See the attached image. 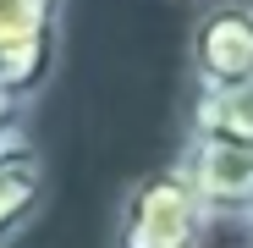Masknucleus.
<instances>
[{"label":"nucleus","instance_id":"nucleus-5","mask_svg":"<svg viewBox=\"0 0 253 248\" xmlns=\"http://www.w3.org/2000/svg\"><path fill=\"white\" fill-rule=\"evenodd\" d=\"M50 204V160L28 127L0 133V248H11Z\"/></svg>","mask_w":253,"mask_h":248},{"label":"nucleus","instance_id":"nucleus-9","mask_svg":"<svg viewBox=\"0 0 253 248\" xmlns=\"http://www.w3.org/2000/svg\"><path fill=\"white\" fill-rule=\"evenodd\" d=\"M182 6H204V0H182Z\"/></svg>","mask_w":253,"mask_h":248},{"label":"nucleus","instance_id":"nucleus-1","mask_svg":"<svg viewBox=\"0 0 253 248\" xmlns=\"http://www.w3.org/2000/svg\"><path fill=\"white\" fill-rule=\"evenodd\" d=\"M209 221L215 215L204 210V198L171 160L160 171H143L126 182V193L116 204L110 248H204Z\"/></svg>","mask_w":253,"mask_h":248},{"label":"nucleus","instance_id":"nucleus-8","mask_svg":"<svg viewBox=\"0 0 253 248\" xmlns=\"http://www.w3.org/2000/svg\"><path fill=\"white\" fill-rule=\"evenodd\" d=\"M248 243H253V215H248Z\"/></svg>","mask_w":253,"mask_h":248},{"label":"nucleus","instance_id":"nucleus-7","mask_svg":"<svg viewBox=\"0 0 253 248\" xmlns=\"http://www.w3.org/2000/svg\"><path fill=\"white\" fill-rule=\"evenodd\" d=\"M22 121H28V105L0 89V133H6V127H22Z\"/></svg>","mask_w":253,"mask_h":248},{"label":"nucleus","instance_id":"nucleus-4","mask_svg":"<svg viewBox=\"0 0 253 248\" xmlns=\"http://www.w3.org/2000/svg\"><path fill=\"white\" fill-rule=\"evenodd\" d=\"M176 171L193 182L209 215H231V221L253 215V149L220 138H182Z\"/></svg>","mask_w":253,"mask_h":248},{"label":"nucleus","instance_id":"nucleus-6","mask_svg":"<svg viewBox=\"0 0 253 248\" xmlns=\"http://www.w3.org/2000/svg\"><path fill=\"white\" fill-rule=\"evenodd\" d=\"M187 138H220L253 149V83L242 89H193Z\"/></svg>","mask_w":253,"mask_h":248},{"label":"nucleus","instance_id":"nucleus-2","mask_svg":"<svg viewBox=\"0 0 253 248\" xmlns=\"http://www.w3.org/2000/svg\"><path fill=\"white\" fill-rule=\"evenodd\" d=\"M72 0H0V89L33 105L50 89L66 45Z\"/></svg>","mask_w":253,"mask_h":248},{"label":"nucleus","instance_id":"nucleus-3","mask_svg":"<svg viewBox=\"0 0 253 248\" xmlns=\"http://www.w3.org/2000/svg\"><path fill=\"white\" fill-rule=\"evenodd\" d=\"M193 89H242L253 83V0H204L187 28Z\"/></svg>","mask_w":253,"mask_h":248}]
</instances>
